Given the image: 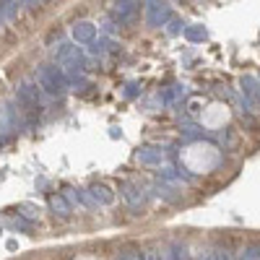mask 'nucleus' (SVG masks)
Wrapping results in <instances>:
<instances>
[{
    "instance_id": "f257e3e1",
    "label": "nucleus",
    "mask_w": 260,
    "mask_h": 260,
    "mask_svg": "<svg viewBox=\"0 0 260 260\" xmlns=\"http://www.w3.org/2000/svg\"><path fill=\"white\" fill-rule=\"evenodd\" d=\"M37 81L47 94H62L68 89V76H65L62 68H57V65H42L37 71Z\"/></svg>"
},
{
    "instance_id": "f03ea898",
    "label": "nucleus",
    "mask_w": 260,
    "mask_h": 260,
    "mask_svg": "<svg viewBox=\"0 0 260 260\" xmlns=\"http://www.w3.org/2000/svg\"><path fill=\"white\" fill-rule=\"evenodd\" d=\"M55 60L62 65V68H68V73H81L83 71V62H86V55L76 45H60Z\"/></svg>"
},
{
    "instance_id": "7ed1b4c3",
    "label": "nucleus",
    "mask_w": 260,
    "mask_h": 260,
    "mask_svg": "<svg viewBox=\"0 0 260 260\" xmlns=\"http://www.w3.org/2000/svg\"><path fill=\"white\" fill-rule=\"evenodd\" d=\"M146 21L151 26H164L169 21V3H159V0L146 3Z\"/></svg>"
},
{
    "instance_id": "20e7f679",
    "label": "nucleus",
    "mask_w": 260,
    "mask_h": 260,
    "mask_svg": "<svg viewBox=\"0 0 260 260\" xmlns=\"http://www.w3.org/2000/svg\"><path fill=\"white\" fill-rule=\"evenodd\" d=\"M136 156H138V161L146 164V167H161L164 159H167V154H164L161 148H156V146H141Z\"/></svg>"
},
{
    "instance_id": "39448f33",
    "label": "nucleus",
    "mask_w": 260,
    "mask_h": 260,
    "mask_svg": "<svg viewBox=\"0 0 260 260\" xmlns=\"http://www.w3.org/2000/svg\"><path fill=\"white\" fill-rule=\"evenodd\" d=\"M73 39L78 42V45H91V42L96 39V26L91 24V21H76L73 24Z\"/></svg>"
},
{
    "instance_id": "423d86ee",
    "label": "nucleus",
    "mask_w": 260,
    "mask_h": 260,
    "mask_svg": "<svg viewBox=\"0 0 260 260\" xmlns=\"http://www.w3.org/2000/svg\"><path fill=\"white\" fill-rule=\"evenodd\" d=\"M240 86H242L245 102H247L250 107H252V104H260V78H255V76H242Z\"/></svg>"
},
{
    "instance_id": "0eeeda50",
    "label": "nucleus",
    "mask_w": 260,
    "mask_h": 260,
    "mask_svg": "<svg viewBox=\"0 0 260 260\" xmlns=\"http://www.w3.org/2000/svg\"><path fill=\"white\" fill-rule=\"evenodd\" d=\"M138 6L136 0H120V3H115V16L120 24H127V21H133V16L138 13Z\"/></svg>"
},
{
    "instance_id": "6e6552de",
    "label": "nucleus",
    "mask_w": 260,
    "mask_h": 260,
    "mask_svg": "<svg viewBox=\"0 0 260 260\" xmlns=\"http://www.w3.org/2000/svg\"><path fill=\"white\" fill-rule=\"evenodd\" d=\"M18 102L24 104V107H37L39 104V91H37V86L24 81L18 86Z\"/></svg>"
},
{
    "instance_id": "1a4fd4ad",
    "label": "nucleus",
    "mask_w": 260,
    "mask_h": 260,
    "mask_svg": "<svg viewBox=\"0 0 260 260\" xmlns=\"http://www.w3.org/2000/svg\"><path fill=\"white\" fill-rule=\"evenodd\" d=\"M120 192H122V198H125V203H127L130 208H141V206H143V190H141V187L125 182V185L120 187Z\"/></svg>"
},
{
    "instance_id": "9d476101",
    "label": "nucleus",
    "mask_w": 260,
    "mask_h": 260,
    "mask_svg": "<svg viewBox=\"0 0 260 260\" xmlns=\"http://www.w3.org/2000/svg\"><path fill=\"white\" fill-rule=\"evenodd\" d=\"M89 192H91V198H94V203H102V206H110V203L115 201V195H112V190L107 187V185H91V187H89Z\"/></svg>"
},
{
    "instance_id": "9b49d317",
    "label": "nucleus",
    "mask_w": 260,
    "mask_h": 260,
    "mask_svg": "<svg viewBox=\"0 0 260 260\" xmlns=\"http://www.w3.org/2000/svg\"><path fill=\"white\" fill-rule=\"evenodd\" d=\"M182 99H185V86L175 83V86H169V89L164 91V96H161V104H167V107H175V104H180Z\"/></svg>"
},
{
    "instance_id": "f8f14e48",
    "label": "nucleus",
    "mask_w": 260,
    "mask_h": 260,
    "mask_svg": "<svg viewBox=\"0 0 260 260\" xmlns=\"http://www.w3.org/2000/svg\"><path fill=\"white\" fill-rule=\"evenodd\" d=\"M50 208L55 216L65 219V216H71V203L65 201V195H50Z\"/></svg>"
},
{
    "instance_id": "ddd939ff",
    "label": "nucleus",
    "mask_w": 260,
    "mask_h": 260,
    "mask_svg": "<svg viewBox=\"0 0 260 260\" xmlns=\"http://www.w3.org/2000/svg\"><path fill=\"white\" fill-rule=\"evenodd\" d=\"M185 39L187 42H206L208 39V31L201 24H190V26H185Z\"/></svg>"
},
{
    "instance_id": "4468645a",
    "label": "nucleus",
    "mask_w": 260,
    "mask_h": 260,
    "mask_svg": "<svg viewBox=\"0 0 260 260\" xmlns=\"http://www.w3.org/2000/svg\"><path fill=\"white\" fill-rule=\"evenodd\" d=\"M161 260H185V247L180 242H172L167 247V252L161 255Z\"/></svg>"
},
{
    "instance_id": "2eb2a0df",
    "label": "nucleus",
    "mask_w": 260,
    "mask_h": 260,
    "mask_svg": "<svg viewBox=\"0 0 260 260\" xmlns=\"http://www.w3.org/2000/svg\"><path fill=\"white\" fill-rule=\"evenodd\" d=\"M237 260H260V245L252 242V245H245L240 250V255H237Z\"/></svg>"
},
{
    "instance_id": "dca6fc26",
    "label": "nucleus",
    "mask_w": 260,
    "mask_h": 260,
    "mask_svg": "<svg viewBox=\"0 0 260 260\" xmlns=\"http://www.w3.org/2000/svg\"><path fill=\"white\" fill-rule=\"evenodd\" d=\"M18 6H21V3H13V0H3V3H0V16H3V18H16Z\"/></svg>"
},
{
    "instance_id": "f3484780",
    "label": "nucleus",
    "mask_w": 260,
    "mask_h": 260,
    "mask_svg": "<svg viewBox=\"0 0 260 260\" xmlns=\"http://www.w3.org/2000/svg\"><path fill=\"white\" fill-rule=\"evenodd\" d=\"M18 213L24 216V219H29V221L39 219V208H37V206H31V203H21V206H18Z\"/></svg>"
},
{
    "instance_id": "a211bd4d",
    "label": "nucleus",
    "mask_w": 260,
    "mask_h": 260,
    "mask_svg": "<svg viewBox=\"0 0 260 260\" xmlns=\"http://www.w3.org/2000/svg\"><path fill=\"white\" fill-rule=\"evenodd\" d=\"M213 257L216 260H234V252H232L229 245H219V247L213 250Z\"/></svg>"
},
{
    "instance_id": "6ab92c4d",
    "label": "nucleus",
    "mask_w": 260,
    "mask_h": 260,
    "mask_svg": "<svg viewBox=\"0 0 260 260\" xmlns=\"http://www.w3.org/2000/svg\"><path fill=\"white\" fill-rule=\"evenodd\" d=\"M138 94H141V83H136V81H130V83L125 86V91H122L125 99H136Z\"/></svg>"
},
{
    "instance_id": "aec40b11",
    "label": "nucleus",
    "mask_w": 260,
    "mask_h": 260,
    "mask_svg": "<svg viewBox=\"0 0 260 260\" xmlns=\"http://www.w3.org/2000/svg\"><path fill=\"white\" fill-rule=\"evenodd\" d=\"M107 50H110V42H107V39H94L91 42V52L94 55H104Z\"/></svg>"
},
{
    "instance_id": "412c9836",
    "label": "nucleus",
    "mask_w": 260,
    "mask_h": 260,
    "mask_svg": "<svg viewBox=\"0 0 260 260\" xmlns=\"http://www.w3.org/2000/svg\"><path fill=\"white\" fill-rule=\"evenodd\" d=\"M156 192L161 195V198H167V201H177L175 195H172V192H175V190H172L169 185H164V182H159V185H156Z\"/></svg>"
},
{
    "instance_id": "4be33fe9",
    "label": "nucleus",
    "mask_w": 260,
    "mask_h": 260,
    "mask_svg": "<svg viewBox=\"0 0 260 260\" xmlns=\"http://www.w3.org/2000/svg\"><path fill=\"white\" fill-rule=\"evenodd\" d=\"M182 130L190 136V138H195V136H201V127L198 125H192V122H182Z\"/></svg>"
},
{
    "instance_id": "5701e85b",
    "label": "nucleus",
    "mask_w": 260,
    "mask_h": 260,
    "mask_svg": "<svg viewBox=\"0 0 260 260\" xmlns=\"http://www.w3.org/2000/svg\"><path fill=\"white\" fill-rule=\"evenodd\" d=\"M180 31H185V29H182V21H180V18H172V21H169V34H180Z\"/></svg>"
},
{
    "instance_id": "b1692460",
    "label": "nucleus",
    "mask_w": 260,
    "mask_h": 260,
    "mask_svg": "<svg viewBox=\"0 0 260 260\" xmlns=\"http://www.w3.org/2000/svg\"><path fill=\"white\" fill-rule=\"evenodd\" d=\"M122 257H125V260H143V255H141V252H136V250H130V252H125Z\"/></svg>"
},
{
    "instance_id": "393cba45",
    "label": "nucleus",
    "mask_w": 260,
    "mask_h": 260,
    "mask_svg": "<svg viewBox=\"0 0 260 260\" xmlns=\"http://www.w3.org/2000/svg\"><path fill=\"white\" fill-rule=\"evenodd\" d=\"M143 260H161V255L156 250H148V252H143Z\"/></svg>"
},
{
    "instance_id": "a878e982",
    "label": "nucleus",
    "mask_w": 260,
    "mask_h": 260,
    "mask_svg": "<svg viewBox=\"0 0 260 260\" xmlns=\"http://www.w3.org/2000/svg\"><path fill=\"white\" fill-rule=\"evenodd\" d=\"M29 226V221H24V219H13V229H26Z\"/></svg>"
},
{
    "instance_id": "bb28decb",
    "label": "nucleus",
    "mask_w": 260,
    "mask_h": 260,
    "mask_svg": "<svg viewBox=\"0 0 260 260\" xmlns=\"http://www.w3.org/2000/svg\"><path fill=\"white\" fill-rule=\"evenodd\" d=\"M198 260H216L213 257V250H206V252H201V257Z\"/></svg>"
},
{
    "instance_id": "cd10ccee",
    "label": "nucleus",
    "mask_w": 260,
    "mask_h": 260,
    "mask_svg": "<svg viewBox=\"0 0 260 260\" xmlns=\"http://www.w3.org/2000/svg\"><path fill=\"white\" fill-rule=\"evenodd\" d=\"M21 6H26V8H39L42 3H34V0H29V3H21Z\"/></svg>"
},
{
    "instance_id": "c85d7f7f",
    "label": "nucleus",
    "mask_w": 260,
    "mask_h": 260,
    "mask_svg": "<svg viewBox=\"0 0 260 260\" xmlns=\"http://www.w3.org/2000/svg\"><path fill=\"white\" fill-rule=\"evenodd\" d=\"M0 29H3V16H0Z\"/></svg>"
},
{
    "instance_id": "c756f323",
    "label": "nucleus",
    "mask_w": 260,
    "mask_h": 260,
    "mask_svg": "<svg viewBox=\"0 0 260 260\" xmlns=\"http://www.w3.org/2000/svg\"><path fill=\"white\" fill-rule=\"evenodd\" d=\"M115 260H125V257H122V255H120V257H115Z\"/></svg>"
}]
</instances>
